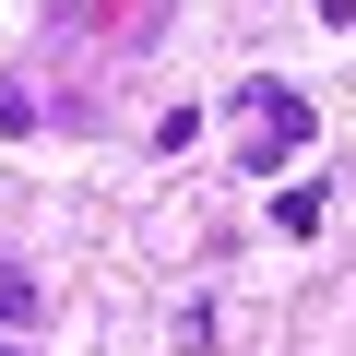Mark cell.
Here are the masks:
<instances>
[{"mask_svg":"<svg viewBox=\"0 0 356 356\" xmlns=\"http://www.w3.org/2000/svg\"><path fill=\"white\" fill-rule=\"evenodd\" d=\"M273 238H321V191H273Z\"/></svg>","mask_w":356,"mask_h":356,"instance_id":"obj_3","label":"cell"},{"mask_svg":"<svg viewBox=\"0 0 356 356\" xmlns=\"http://www.w3.org/2000/svg\"><path fill=\"white\" fill-rule=\"evenodd\" d=\"M238 119H250V178H261V166H297L309 131H321L309 95H297V83H261V72H250V95H238Z\"/></svg>","mask_w":356,"mask_h":356,"instance_id":"obj_1","label":"cell"},{"mask_svg":"<svg viewBox=\"0 0 356 356\" xmlns=\"http://www.w3.org/2000/svg\"><path fill=\"white\" fill-rule=\"evenodd\" d=\"M0 131H36V83H13V72H0Z\"/></svg>","mask_w":356,"mask_h":356,"instance_id":"obj_4","label":"cell"},{"mask_svg":"<svg viewBox=\"0 0 356 356\" xmlns=\"http://www.w3.org/2000/svg\"><path fill=\"white\" fill-rule=\"evenodd\" d=\"M36 309H48V297H36V273H24V261H0V332H24Z\"/></svg>","mask_w":356,"mask_h":356,"instance_id":"obj_2","label":"cell"}]
</instances>
